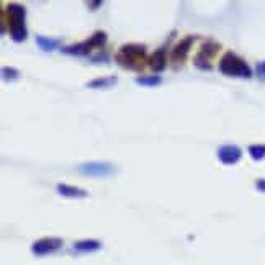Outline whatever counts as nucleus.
Wrapping results in <instances>:
<instances>
[{"label": "nucleus", "mask_w": 265, "mask_h": 265, "mask_svg": "<svg viewBox=\"0 0 265 265\" xmlns=\"http://www.w3.org/2000/svg\"><path fill=\"white\" fill-rule=\"evenodd\" d=\"M255 74H257V77L265 80V61H260L259 64L255 66Z\"/></svg>", "instance_id": "18"}, {"label": "nucleus", "mask_w": 265, "mask_h": 265, "mask_svg": "<svg viewBox=\"0 0 265 265\" xmlns=\"http://www.w3.org/2000/svg\"><path fill=\"white\" fill-rule=\"evenodd\" d=\"M74 249L77 252H97V250L102 249V242L95 241V239H83V241H77L74 244Z\"/></svg>", "instance_id": "14"}, {"label": "nucleus", "mask_w": 265, "mask_h": 265, "mask_svg": "<svg viewBox=\"0 0 265 265\" xmlns=\"http://www.w3.org/2000/svg\"><path fill=\"white\" fill-rule=\"evenodd\" d=\"M116 82H118L116 75H110V77H97V79H92L90 82H87L85 87L87 89H92V90H97V89H110V87H113Z\"/></svg>", "instance_id": "13"}, {"label": "nucleus", "mask_w": 265, "mask_h": 265, "mask_svg": "<svg viewBox=\"0 0 265 265\" xmlns=\"http://www.w3.org/2000/svg\"><path fill=\"white\" fill-rule=\"evenodd\" d=\"M107 41H108V36L105 31H95L89 39L71 45V46H66V48H61V51L67 56H87L94 50H102V48L107 45Z\"/></svg>", "instance_id": "4"}, {"label": "nucleus", "mask_w": 265, "mask_h": 265, "mask_svg": "<svg viewBox=\"0 0 265 265\" xmlns=\"http://www.w3.org/2000/svg\"><path fill=\"white\" fill-rule=\"evenodd\" d=\"M249 156L252 157L254 160H262L265 159V144H252L249 146Z\"/></svg>", "instance_id": "16"}, {"label": "nucleus", "mask_w": 265, "mask_h": 265, "mask_svg": "<svg viewBox=\"0 0 265 265\" xmlns=\"http://www.w3.org/2000/svg\"><path fill=\"white\" fill-rule=\"evenodd\" d=\"M193 41H195V36H185L173 46V50L170 53V61L173 62V64H184L188 53H190V50H192Z\"/></svg>", "instance_id": "8"}, {"label": "nucleus", "mask_w": 265, "mask_h": 265, "mask_svg": "<svg viewBox=\"0 0 265 265\" xmlns=\"http://www.w3.org/2000/svg\"><path fill=\"white\" fill-rule=\"evenodd\" d=\"M56 190H58L59 195L67 197V198H85L89 195L83 188L72 187V185H67V184H58L56 185Z\"/></svg>", "instance_id": "11"}, {"label": "nucleus", "mask_w": 265, "mask_h": 265, "mask_svg": "<svg viewBox=\"0 0 265 265\" xmlns=\"http://www.w3.org/2000/svg\"><path fill=\"white\" fill-rule=\"evenodd\" d=\"M115 61L116 64H120L124 69H129V71H141L146 64L144 61H149L148 50H146L144 45H123L115 54Z\"/></svg>", "instance_id": "1"}, {"label": "nucleus", "mask_w": 265, "mask_h": 265, "mask_svg": "<svg viewBox=\"0 0 265 265\" xmlns=\"http://www.w3.org/2000/svg\"><path fill=\"white\" fill-rule=\"evenodd\" d=\"M62 244H64V241L59 239V238H43L36 242H33L31 252L34 255H48V254H53L58 249H61Z\"/></svg>", "instance_id": "7"}, {"label": "nucleus", "mask_w": 265, "mask_h": 265, "mask_svg": "<svg viewBox=\"0 0 265 265\" xmlns=\"http://www.w3.org/2000/svg\"><path fill=\"white\" fill-rule=\"evenodd\" d=\"M20 77V72H18V69L15 67H2V79L5 82H13V80H17Z\"/></svg>", "instance_id": "17"}, {"label": "nucleus", "mask_w": 265, "mask_h": 265, "mask_svg": "<svg viewBox=\"0 0 265 265\" xmlns=\"http://www.w3.org/2000/svg\"><path fill=\"white\" fill-rule=\"evenodd\" d=\"M148 66L154 71L156 74L162 72L165 66H167V56H165V46L159 48L154 53L149 56V61H148Z\"/></svg>", "instance_id": "10"}, {"label": "nucleus", "mask_w": 265, "mask_h": 265, "mask_svg": "<svg viewBox=\"0 0 265 265\" xmlns=\"http://www.w3.org/2000/svg\"><path fill=\"white\" fill-rule=\"evenodd\" d=\"M36 45L41 51H46V53H51V51H56L61 48V39L58 38H48V36H43V34H38L36 36Z\"/></svg>", "instance_id": "12"}, {"label": "nucleus", "mask_w": 265, "mask_h": 265, "mask_svg": "<svg viewBox=\"0 0 265 265\" xmlns=\"http://www.w3.org/2000/svg\"><path fill=\"white\" fill-rule=\"evenodd\" d=\"M138 85H144V87H157L162 83V77L157 74H151V75H139L135 79Z\"/></svg>", "instance_id": "15"}, {"label": "nucleus", "mask_w": 265, "mask_h": 265, "mask_svg": "<svg viewBox=\"0 0 265 265\" xmlns=\"http://www.w3.org/2000/svg\"><path fill=\"white\" fill-rule=\"evenodd\" d=\"M255 188L259 192L265 193V179H259V180H257V182H255Z\"/></svg>", "instance_id": "19"}, {"label": "nucleus", "mask_w": 265, "mask_h": 265, "mask_svg": "<svg viewBox=\"0 0 265 265\" xmlns=\"http://www.w3.org/2000/svg\"><path fill=\"white\" fill-rule=\"evenodd\" d=\"M242 157V151L236 144H225L218 149V159L225 165H234Z\"/></svg>", "instance_id": "9"}, {"label": "nucleus", "mask_w": 265, "mask_h": 265, "mask_svg": "<svg viewBox=\"0 0 265 265\" xmlns=\"http://www.w3.org/2000/svg\"><path fill=\"white\" fill-rule=\"evenodd\" d=\"M79 172L87 177H107L115 172V167L108 162H87L79 167Z\"/></svg>", "instance_id": "6"}, {"label": "nucleus", "mask_w": 265, "mask_h": 265, "mask_svg": "<svg viewBox=\"0 0 265 265\" xmlns=\"http://www.w3.org/2000/svg\"><path fill=\"white\" fill-rule=\"evenodd\" d=\"M221 50V45L216 43L213 39L205 41V45L200 48V51L197 53L193 59L195 67L201 69V71H211L213 69V59L214 56L218 54V51Z\"/></svg>", "instance_id": "5"}, {"label": "nucleus", "mask_w": 265, "mask_h": 265, "mask_svg": "<svg viewBox=\"0 0 265 265\" xmlns=\"http://www.w3.org/2000/svg\"><path fill=\"white\" fill-rule=\"evenodd\" d=\"M102 4H103L102 0H97V2H87V7L90 10H97L99 7H102Z\"/></svg>", "instance_id": "20"}, {"label": "nucleus", "mask_w": 265, "mask_h": 265, "mask_svg": "<svg viewBox=\"0 0 265 265\" xmlns=\"http://www.w3.org/2000/svg\"><path fill=\"white\" fill-rule=\"evenodd\" d=\"M5 13H7V20H9V34L10 38L15 41V43H23L28 38V30L25 25V7L10 2L5 7Z\"/></svg>", "instance_id": "2"}, {"label": "nucleus", "mask_w": 265, "mask_h": 265, "mask_svg": "<svg viewBox=\"0 0 265 265\" xmlns=\"http://www.w3.org/2000/svg\"><path fill=\"white\" fill-rule=\"evenodd\" d=\"M218 69L223 75H228V77H241V79L252 77V69H250V66L241 56H238L233 51L225 53V56L219 59Z\"/></svg>", "instance_id": "3"}]
</instances>
